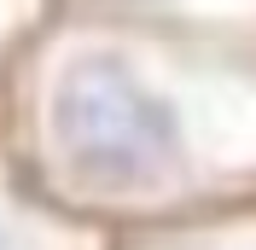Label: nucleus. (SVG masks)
Masks as SVG:
<instances>
[{"instance_id":"nucleus-1","label":"nucleus","mask_w":256,"mask_h":250,"mask_svg":"<svg viewBox=\"0 0 256 250\" xmlns=\"http://www.w3.org/2000/svg\"><path fill=\"white\" fill-rule=\"evenodd\" d=\"M41 134L64 186L88 198H175L204 180V146L256 134V58L175 47L116 18L70 30L41 58Z\"/></svg>"},{"instance_id":"nucleus-2","label":"nucleus","mask_w":256,"mask_h":250,"mask_svg":"<svg viewBox=\"0 0 256 250\" xmlns=\"http://www.w3.org/2000/svg\"><path fill=\"white\" fill-rule=\"evenodd\" d=\"M0 250H24V233H18V216L0 210Z\"/></svg>"}]
</instances>
